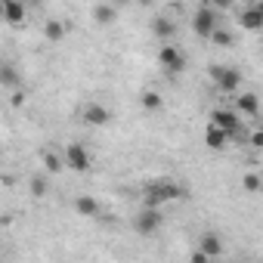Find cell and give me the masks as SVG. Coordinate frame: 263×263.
Here are the masks:
<instances>
[{"mask_svg": "<svg viewBox=\"0 0 263 263\" xmlns=\"http://www.w3.org/2000/svg\"><path fill=\"white\" fill-rule=\"evenodd\" d=\"M186 195H189V189L174 180H152L143 189V208H161L167 201H183Z\"/></svg>", "mask_w": 263, "mask_h": 263, "instance_id": "cell-1", "label": "cell"}, {"mask_svg": "<svg viewBox=\"0 0 263 263\" xmlns=\"http://www.w3.org/2000/svg\"><path fill=\"white\" fill-rule=\"evenodd\" d=\"M208 74L220 93H238V87H241V71L232 65H211Z\"/></svg>", "mask_w": 263, "mask_h": 263, "instance_id": "cell-2", "label": "cell"}, {"mask_svg": "<svg viewBox=\"0 0 263 263\" xmlns=\"http://www.w3.org/2000/svg\"><path fill=\"white\" fill-rule=\"evenodd\" d=\"M62 167L74 171V174H87L93 167V158H90V149L81 146V143H71L62 149Z\"/></svg>", "mask_w": 263, "mask_h": 263, "instance_id": "cell-3", "label": "cell"}, {"mask_svg": "<svg viewBox=\"0 0 263 263\" xmlns=\"http://www.w3.org/2000/svg\"><path fill=\"white\" fill-rule=\"evenodd\" d=\"M211 127L223 130V134L229 137V143H232V140H238V134H241V118H238L232 108H214V111H211Z\"/></svg>", "mask_w": 263, "mask_h": 263, "instance_id": "cell-4", "label": "cell"}, {"mask_svg": "<svg viewBox=\"0 0 263 263\" xmlns=\"http://www.w3.org/2000/svg\"><path fill=\"white\" fill-rule=\"evenodd\" d=\"M161 226H164V211H161V208H143V211L134 217V229H137L140 235H155Z\"/></svg>", "mask_w": 263, "mask_h": 263, "instance_id": "cell-5", "label": "cell"}, {"mask_svg": "<svg viewBox=\"0 0 263 263\" xmlns=\"http://www.w3.org/2000/svg\"><path fill=\"white\" fill-rule=\"evenodd\" d=\"M220 25V16H217V10L214 7H208V4H201L198 10H195V16H192V31L198 34V37H211V31Z\"/></svg>", "mask_w": 263, "mask_h": 263, "instance_id": "cell-6", "label": "cell"}, {"mask_svg": "<svg viewBox=\"0 0 263 263\" xmlns=\"http://www.w3.org/2000/svg\"><path fill=\"white\" fill-rule=\"evenodd\" d=\"M158 65H161L164 71H171V74H180V71L186 68V56H183L180 47L161 44V50H158Z\"/></svg>", "mask_w": 263, "mask_h": 263, "instance_id": "cell-7", "label": "cell"}, {"mask_svg": "<svg viewBox=\"0 0 263 263\" xmlns=\"http://www.w3.org/2000/svg\"><path fill=\"white\" fill-rule=\"evenodd\" d=\"M28 16V7L22 0H0V22L7 25H22Z\"/></svg>", "mask_w": 263, "mask_h": 263, "instance_id": "cell-8", "label": "cell"}, {"mask_svg": "<svg viewBox=\"0 0 263 263\" xmlns=\"http://www.w3.org/2000/svg\"><path fill=\"white\" fill-rule=\"evenodd\" d=\"M238 25L245 31H260L263 28V7L260 4H248L238 10Z\"/></svg>", "mask_w": 263, "mask_h": 263, "instance_id": "cell-9", "label": "cell"}, {"mask_svg": "<svg viewBox=\"0 0 263 263\" xmlns=\"http://www.w3.org/2000/svg\"><path fill=\"white\" fill-rule=\"evenodd\" d=\"M195 251H201L208 260H214V257H223V238L214 232V229H208V232H201V238H198V248Z\"/></svg>", "mask_w": 263, "mask_h": 263, "instance_id": "cell-10", "label": "cell"}, {"mask_svg": "<svg viewBox=\"0 0 263 263\" xmlns=\"http://www.w3.org/2000/svg\"><path fill=\"white\" fill-rule=\"evenodd\" d=\"M84 121L90 127H105V124H111V108H105L102 102H87L84 105Z\"/></svg>", "mask_w": 263, "mask_h": 263, "instance_id": "cell-11", "label": "cell"}, {"mask_svg": "<svg viewBox=\"0 0 263 263\" xmlns=\"http://www.w3.org/2000/svg\"><path fill=\"white\" fill-rule=\"evenodd\" d=\"M232 111H235L238 118H241V115H245V118H257V111H260V99H257V93H238Z\"/></svg>", "mask_w": 263, "mask_h": 263, "instance_id": "cell-12", "label": "cell"}, {"mask_svg": "<svg viewBox=\"0 0 263 263\" xmlns=\"http://www.w3.org/2000/svg\"><path fill=\"white\" fill-rule=\"evenodd\" d=\"M0 87H7V90H19V87H22V71H19V65L0 62Z\"/></svg>", "mask_w": 263, "mask_h": 263, "instance_id": "cell-13", "label": "cell"}, {"mask_svg": "<svg viewBox=\"0 0 263 263\" xmlns=\"http://www.w3.org/2000/svg\"><path fill=\"white\" fill-rule=\"evenodd\" d=\"M152 34H155L161 44H171V37L177 34V25H174V19H167V16H158V19H152Z\"/></svg>", "mask_w": 263, "mask_h": 263, "instance_id": "cell-14", "label": "cell"}, {"mask_svg": "<svg viewBox=\"0 0 263 263\" xmlns=\"http://www.w3.org/2000/svg\"><path fill=\"white\" fill-rule=\"evenodd\" d=\"M65 34H68V22H62V19H47V22H44V37H47L50 44L65 41Z\"/></svg>", "mask_w": 263, "mask_h": 263, "instance_id": "cell-15", "label": "cell"}, {"mask_svg": "<svg viewBox=\"0 0 263 263\" xmlns=\"http://www.w3.org/2000/svg\"><path fill=\"white\" fill-rule=\"evenodd\" d=\"M74 211H78L81 217H90V220H96V217L102 214V208H99V201H96L93 195H78V198H74Z\"/></svg>", "mask_w": 263, "mask_h": 263, "instance_id": "cell-16", "label": "cell"}, {"mask_svg": "<svg viewBox=\"0 0 263 263\" xmlns=\"http://www.w3.org/2000/svg\"><path fill=\"white\" fill-rule=\"evenodd\" d=\"M204 146L214 149V152H223V149L229 146V137L223 134V130H217V127L208 124V130H204Z\"/></svg>", "mask_w": 263, "mask_h": 263, "instance_id": "cell-17", "label": "cell"}, {"mask_svg": "<svg viewBox=\"0 0 263 263\" xmlns=\"http://www.w3.org/2000/svg\"><path fill=\"white\" fill-rule=\"evenodd\" d=\"M93 19H96V25H111V22L118 19V7H111V4H96V7H93Z\"/></svg>", "mask_w": 263, "mask_h": 263, "instance_id": "cell-18", "label": "cell"}, {"mask_svg": "<svg viewBox=\"0 0 263 263\" xmlns=\"http://www.w3.org/2000/svg\"><path fill=\"white\" fill-rule=\"evenodd\" d=\"M140 105H143L146 111H161V108H164V96H161L158 90H146V93L140 96Z\"/></svg>", "mask_w": 263, "mask_h": 263, "instance_id": "cell-19", "label": "cell"}, {"mask_svg": "<svg viewBox=\"0 0 263 263\" xmlns=\"http://www.w3.org/2000/svg\"><path fill=\"white\" fill-rule=\"evenodd\" d=\"M41 164L47 174H59L62 171V155H56L53 149H41Z\"/></svg>", "mask_w": 263, "mask_h": 263, "instance_id": "cell-20", "label": "cell"}, {"mask_svg": "<svg viewBox=\"0 0 263 263\" xmlns=\"http://www.w3.org/2000/svg\"><path fill=\"white\" fill-rule=\"evenodd\" d=\"M28 192H31V198H44V195L50 192V180H47V174H34V177L28 180Z\"/></svg>", "mask_w": 263, "mask_h": 263, "instance_id": "cell-21", "label": "cell"}, {"mask_svg": "<svg viewBox=\"0 0 263 263\" xmlns=\"http://www.w3.org/2000/svg\"><path fill=\"white\" fill-rule=\"evenodd\" d=\"M208 41H214L217 47H229V44H232L235 37H232V31H229V28H223V25H217V28L211 31V37H208Z\"/></svg>", "mask_w": 263, "mask_h": 263, "instance_id": "cell-22", "label": "cell"}, {"mask_svg": "<svg viewBox=\"0 0 263 263\" xmlns=\"http://www.w3.org/2000/svg\"><path fill=\"white\" fill-rule=\"evenodd\" d=\"M241 189H245V192H260V189H263V177L254 174V171L245 174V177H241Z\"/></svg>", "mask_w": 263, "mask_h": 263, "instance_id": "cell-23", "label": "cell"}, {"mask_svg": "<svg viewBox=\"0 0 263 263\" xmlns=\"http://www.w3.org/2000/svg\"><path fill=\"white\" fill-rule=\"evenodd\" d=\"M25 99H28V93L19 87V90H13V96H10V105H13V108H19V105H25Z\"/></svg>", "mask_w": 263, "mask_h": 263, "instance_id": "cell-24", "label": "cell"}, {"mask_svg": "<svg viewBox=\"0 0 263 263\" xmlns=\"http://www.w3.org/2000/svg\"><path fill=\"white\" fill-rule=\"evenodd\" d=\"M189 263H211V260H208L201 251H192V254H189Z\"/></svg>", "mask_w": 263, "mask_h": 263, "instance_id": "cell-25", "label": "cell"}, {"mask_svg": "<svg viewBox=\"0 0 263 263\" xmlns=\"http://www.w3.org/2000/svg\"><path fill=\"white\" fill-rule=\"evenodd\" d=\"M251 146H254V149L263 146V134H260V130H254V134H251Z\"/></svg>", "mask_w": 263, "mask_h": 263, "instance_id": "cell-26", "label": "cell"}, {"mask_svg": "<svg viewBox=\"0 0 263 263\" xmlns=\"http://www.w3.org/2000/svg\"><path fill=\"white\" fill-rule=\"evenodd\" d=\"M0 158H4V155H0Z\"/></svg>", "mask_w": 263, "mask_h": 263, "instance_id": "cell-27", "label": "cell"}]
</instances>
